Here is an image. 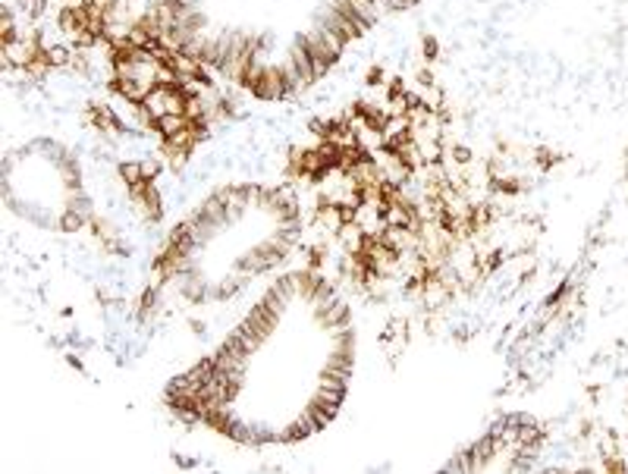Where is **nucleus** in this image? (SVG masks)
<instances>
[{
    "label": "nucleus",
    "instance_id": "1",
    "mask_svg": "<svg viewBox=\"0 0 628 474\" xmlns=\"http://www.w3.org/2000/svg\"><path fill=\"white\" fill-rule=\"evenodd\" d=\"M161 286L163 283L145 286V292L139 296V305H135V318H139V324H148V320L161 311Z\"/></svg>",
    "mask_w": 628,
    "mask_h": 474
},
{
    "label": "nucleus",
    "instance_id": "2",
    "mask_svg": "<svg viewBox=\"0 0 628 474\" xmlns=\"http://www.w3.org/2000/svg\"><path fill=\"white\" fill-rule=\"evenodd\" d=\"M245 280H248L245 274H236V276H229V280H220L217 286H211V302H226V298H233L245 286Z\"/></svg>",
    "mask_w": 628,
    "mask_h": 474
},
{
    "label": "nucleus",
    "instance_id": "3",
    "mask_svg": "<svg viewBox=\"0 0 628 474\" xmlns=\"http://www.w3.org/2000/svg\"><path fill=\"white\" fill-rule=\"evenodd\" d=\"M45 54H47V60H51V67H54V69H69V67H73V60H75L73 45H63V41L51 45Z\"/></svg>",
    "mask_w": 628,
    "mask_h": 474
},
{
    "label": "nucleus",
    "instance_id": "4",
    "mask_svg": "<svg viewBox=\"0 0 628 474\" xmlns=\"http://www.w3.org/2000/svg\"><path fill=\"white\" fill-rule=\"evenodd\" d=\"M85 223H91L85 214H79V211H73V208H63L57 217V230L60 233H79V230H85Z\"/></svg>",
    "mask_w": 628,
    "mask_h": 474
},
{
    "label": "nucleus",
    "instance_id": "5",
    "mask_svg": "<svg viewBox=\"0 0 628 474\" xmlns=\"http://www.w3.org/2000/svg\"><path fill=\"white\" fill-rule=\"evenodd\" d=\"M562 161H566V154H559V151H553V148H537L531 154V163L537 167L540 173H550L553 167H559Z\"/></svg>",
    "mask_w": 628,
    "mask_h": 474
},
{
    "label": "nucleus",
    "instance_id": "6",
    "mask_svg": "<svg viewBox=\"0 0 628 474\" xmlns=\"http://www.w3.org/2000/svg\"><path fill=\"white\" fill-rule=\"evenodd\" d=\"M117 176L123 185H135L145 179V170H141V161H119L117 163Z\"/></svg>",
    "mask_w": 628,
    "mask_h": 474
},
{
    "label": "nucleus",
    "instance_id": "7",
    "mask_svg": "<svg viewBox=\"0 0 628 474\" xmlns=\"http://www.w3.org/2000/svg\"><path fill=\"white\" fill-rule=\"evenodd\" d=\"M10 3H13L29 23H35V19H41V16L47 13V0H10Z\"/></svg>",
    "mask_w": 628,
    "mask_h": 474
},
{
    "label": "nucleus",
    "instance_id": "8",
    "mask_svg": "<svg viewBox=\"0 0 628 474\" xmlns=\"http://www.w3.org/2000/svg\"><path fill=\"white\" fill-rule=\"evenodd\" d=\"M421 60L428 67H434L437 60H440V41H437V35H421Z\"/></svg>",
    "mask_w": 628,
    "mask_h": 474
},
{
    "label": "nucleus",
    "instance_id": "9",
    "mask_svg": "<svg viewBox=\"0 0 628 474\" xmlns=\"http://www.w3.org/2000/svg\"><path fill=\"white\" fill-rule=\"evenodd\" d=\"M163 157L161 154H151V157H141V170H145V179H151V182H154L157 176H161L163 173Z\"/></svg>",
    "mask_w": 628,
    "mask_h": 474
},
{
    "label": "nucleus",
    "instance_id": "10",
    "mask_svg": "<svg viewBox=\"0 0 628 474\" xmlns=\"http://www.w3.org/2000/svg\"><path fill=\"white\" fill-rule=\"evenodd\" d=\"M384 85H386V69L380 67V63L368 67V73H364V88H384Z\"/></svg>",
    "mask_w": 628,
    "mask_h": 474
},
{
    "label": "nucleus",
    "instance_id": "11",
    "mask_svg": "<svg viewBox=\"0 0 628 474\" xmlns=\"http://www.w3.org/2000/svg\"><path fill=\"white\" fill-rule=\"evenodd\" d=\"M415 82H418V88H430V85H437V79H434V69L428 67V63H424L421 69H418V73H415Z\"/></svg>",
    "mask_w": 628,
    "mask_h": 474
},
{
    "label": "nucleus",
    "instance_id": "12",
    "mask_svg": "<svg viewBox=\"0 0 628 474\" xmlns=\"http://www.w3.org/2000/svg\"><path fill=\"white\" fill-rule=\"evenodd\" d=\"M578 437H581V440H591L594 437V421H591V418H581V424H578Z\"/></svg>",
    "mask_w": 628,
    "mask_h": 474
}]
</instances>
